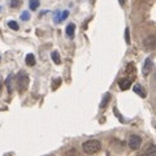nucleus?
Wrapping results in <instances>:
<instances>
[{
  "mask_svg": "<svg viewBox=\"0 0 156 156\" xmlns=\"http://www.w3.org/2000/svg\"><path fill=\"white\" fill-rule=\"evenodd\" d=\"M82 150H83V152L87 155H94L101 150V143L98 139H89V140H86V142H83Z\"/></svg>",
  "mask_w": 156,
  "mask_h": 156,
  "instance_id": "nucleus-1",
  "label": "nucleus"
},
{
  "mask_svg": "<svg viewBox=\"0 0 156 156\" xmlns=\"http://www.w3.org/2000/svg\"><path fill=\"white\" fill-rule=\"evenodd\" d=\"M16 83H17V89H18V92L20 94H22V92H25L29 87V77L25 72H20L17 77H16Z\"/></svg>",
  "mask_w": 156,
  "mask_h": 156,
  "instance_id": "nucleus-2",
  "label": "nucleus"
},
{
  "mask_svg": "<svg viewBox=\"0 0 156 156\" xmlns=\"http://www.w3.org/2000/svg\"><path fill=\"white\" fill-rule=\"evenodd\" d=\"M129 147L131 148V150H134V151H136V150H139L140 148V146H142V138H140L139 135H135V134H133V135H130V138H129Z\"/></svg>",
  "mask_w": 156,
  "mask_h": 156,
  "instance_id": "nucleus-3",
  "label": "nucleus"
},
{
  "mask_svg": "<svg viewBox=\"0 0 156 156\" xmlns=\"http://www.w3.org/2000/svg\"><path fill=\"white\" fill-rule=\"evenodd\" d=\"M152 68H154V62L152 60L148 57V58H146V61H144V65H143V69H142V73H143V76L144 77H147L151 72H152Z\"/></svg>",
  "mask_w": 156,
  "mask_h": 156,
  "instance_id": "nucleus-4",
  "label": "nucleus"
},
{
  "mask_svg": "<svg viewBox=\"0 0 156 156\" xmlns=\"http://www.w3.org/2000/svg\"><path fill=\"white\" fill-rule=\"evenodd\" d=\"M68 16H69V11H57L55 12V16H53V20H55V23H60L61 21H64L65 18H68Z\"/></svg>",
  "mask_w": 156,
  "mask_h": 156,
  "instance_id": "nucleus-5",
  "label": "nucleus"
},
{
  "mask_svg": "<svg viewBox=\"0 0 156 156\" xmlns=\"http://www.w3.org/2000/svg\"><path fill=\"white\" fill-rule=\"evenodd\" d=\"M155 46H156V37L155 35H148L144 39V47L147 48V50H155Z\"/></svg>",
  "mask_w": 156,
  "mask_h": 156,
  "instance_id": "nucleus-6",
  "label": "nucleus"
},
{
  "mask_svg": "<svg viewBox=\"0 0 156 156\" xmlns=\"http://www.w3.org/2000/svg\"><path fill=\"white\" fill-rule=\"evenodd\" d=\"M119 86H120V89L125 91V90H129L130 89V86H131V80H129V78H125V80H121L119 82Z\"/></svg>",
  "mask_w": 156,
  "mask_h": 156,
  "instance_id": "nucleus-7",
  "label": "nucleus"
},
{
  "mask_svg": "<svg viewBox=\"0 0 156 156\" xmlns=\"http://www.w3.org/2000/svg\"><path fill=\"white\" fill-rule=\"evenodd\" d=\"M133 90H134L135 94H138L140 98H146V96H147V94H146V91L143 90V87L140 86V85H138V83H135V85H134Z\"/></svg>",
  "mask_w": 156,
  "mask_h": 156,
  "instance_id": "nucleus-8",
  "label": "nucleus"
},
{
  "mask_svg": "<svg viewBox=\"0 0 156 156\" xmlns=\"http://www.w3.org/2000/svg\"><path fill=\"white\" fill-rule=\"evenodd\" d=\"M74 30H76V25H74V23H69V25L66 26V29H65L66 35L69 38H73V37H74Z\"/></svg>",
  "mask_w": 156,
  "mask_h": 156,
  "instance_id": "nucleus-9",
  "label": "nucleus"
},
{
  "mask_svg": "<svg viewBox=\"0 0 156 156\" xmlns=\"http://www.w3.org/2000/svg\"><path fill=\"white\" fill-rule=\"evenodd\" d=\"M51 58L53 60V62L55 64H61V60H60V53H58L57 51H53V52H51Z\"/></svg>",
  "mask_w": 156,
  "mask_h": 156,
  "instance_id": "nucleus-10",
  "label": "nucleus"
},
{
  "mask_svg": "<svg viewBox=\"0 0 156 156\" xmlns=\"http://www.w3.org/2000/svg\"><path fill=\"white\" fill-rule=\"evenodd\" d=\"M26 65L27 66H34L35 65V57H34V55H31V53L26 55Z\"/></svg>",
  "mask_w": 156,
  "mask_h": 156,
  "instance_id": "nucleus-11",
  "label": "nucleus"
},
{
  "mask_svg": "<svg viewBox=\"0 0 156 156\" xmlns=\"http://www.w3.org/2000/svg\"><path fill=\"white\" fill-rule=\"evenodd\" d=\"M111 99V94L109 92H105V95L103 98V100H101V104H100V108H105L107 105H108V101Z\"/></svg>",
  "mask_w": 156,
  "mask_h": 156,
  "instance_id": "nucleus-12",
  "label": "nucleus"
},
{
  "mask_svg": "<svg viewBox=\"0 0 156 156\" xmlns=\"http://www.w3.org/2000/svg\"><path fill=\"white\" fill-rule=\"evenodd\" d=\"M29 7H30L31 11H35L39 7V0H30V2H29Z\"/></svg>",
  "mask_w": 156,
  "mask_h": 156,
  "instance_id": "nucleus-13",
  "label": "nucleus"
},
{
  "mask_svg": "<svg viewBox=\"0 0 156 156\" xmlns=\"http://www.w3.org/2000/svg\"><path fill=\"white\" fill-rule=\"evenodd\" d=\"M155 152H156V148H155V144L154 143H151L150 144V147H148V150H146V155H155Z\"/></svg>",
  "mask_w": 156,
  "mask_h": 156,
  "instance_id": "nucleus-14",
  "label": "nucleus"
},
{
  "mask_svg": "<svg viewBox=\"0 0 156 156\" xmlns=\"http://www.w3.org/2000/svg\"><path fill=\"white\" fill-rule=\"evenodd\" d=\"M8 26H9V27H11V29H12V30H16V31L18 30V23H17L16 21H13V20H11V21H9V22H8Z\"/></svg>",
  "mask_w": 156,
  "mask_h": 156,
  "instance_id": "nucleus-15",
  "label": "nucleus"
},
{
  "mask_svg": "<svg viewBox=\"0 0 156 156\" xmlns=\"http://www.w3.org/2000/svg\"><path fill=\"white\" fill-rule=\"evenodd\" d=\"M22 2L21 0H11V3H9V5H11V8H17L20 4H21Z\"/></svg>",
  "mask_w": 156,
  "mask_h": 156,
  "instance_id": "nucleus-16",
  "label": "nucleus"
},
{
  "mask_svg": "<svg viewBox=\"0 0 156 156\" xmlns=\"http://www.w3.org/2000/svg\"><path fill=\"white\" fill-rule=\"evenodd\" d=\"M29 17H30V13H29L27 11L22 12V14H21V21H27Z\"/></svg>",
  "mask_w": 156,
  "mask_h": 156,
  "instance_id": "nucleus-17",
  "label": "nucleus"
},
{
  "mask_svg": "<svg viewBox=\"0 0 156 156\" xmlns=\"http://www.w3.org/2000/svg\"><path fill=\"white\" fill-rule=\"evenodd\" d=\"M11 82H12V76H9L8 78H7V86H8V91H9V94L12 92V86H11Z\"/></svg>",
  "mask_w": 156,
  "mask_h": 156,
  "instance_id": "nucleus-18",
  "label": "nucleus"
},
{
  "mask_svg": "<svg viewBox=\"0 0 156 156\" xmlns=\"http://www.w3.org/2000/svg\"><path fill=\"white\" fill-rule=\"evenodd\" d=\"M126 72L129 73V74H134L135 73V68L133 66V64H129L128 68H126Z\"/></svg>",
  "mask_w": 156,
  "mask_h": 156,
  "instance_id": "nucleus-19",
  "label": "nucleus"
},
{
  "mask_svg": "<svg viewBox=\"0 0 156 156\" xmlns=\"http://www.w3.org/2000/svg\"><path fill=\"white\" fill-rule=\"evenodd\" d=\"M125 39H126V43L130 44V35H129V29L128 27L125 29Z\"/></svg>",
  "mask_w": 156,
  "mask_h": 156,
  "instance_id": "nucleus-20",
  "label": "nucleus"
},
{
  "mask_svg": "<svg viewBox=\"0 0 156 156\" xmlns=\"http://www.w3.org/2000/svg\"><path fill=\"white\" fill-rule=\"evenodd\" d=\"M60 83H61V78H57V80L55 81V86L52 87V90H56L58 86H60Z\"/></svg>",
  "mask_w": 156,
  "mask_h": 156,
  "instance_id": "nucleus-21",
  "label": "nucleus"
},
{
  "mask_svg": "<svg viewBox=\"0 0 156 156\" xmlns=\"http://www.w3.org/2000/svg\"><path fill=\"white\" fill-rule=\"evenodd\" d=\"M70 154L77 155V151H76V150H70V151H68V152H66V155H70Z\"/></svg>",
  "mask_w": 156,
  "mask_h": 156,
  "instance_id": "nucleus-22",
  "label": "nucleus"
},
{
  "mask_svg": "<svg viewBox=\"0 0 156 156\" xmlns=\"http://www.w3.org/2000/svg\"><path fill=\"white\" fill-rule=\"evenodd\" d=\"M119 2H120V4H121V5H124V3H125V0H119Z\"/></svg>",
  "mask_w": 156,
  "mask_h": 156,
  "instance_id": "nucleus-23",
  "label": "nucleus"
},
{
  "mask_svg": "<svg viewBox=\"0 0 156 156\" xmlns=\"http://www.w3.org/2000/svg\"><path fill=\"white\" fill-rule=\"evenodd\" d=\"M0 11H2V7H0Z\"/></svg>",
  "mask_w": 156,
  "mask_h": 156,
  "instance_id": "nucleus-24",
  "label": "nucleus"
},
{
  "mask_svg": "<svg viewBox=\"0 0 156 156\" xmlns=\"http://www.w3.org/2000/svg\"><path fill=\"white\" fill-rule=\"evenodd\" d=\"M0 60H2V58H0Z\"/></svg>",
  "mask_w": 156,
  "mask_h": 156,
  "instance_id": "nucleus-25",
  "label": "nucleus"
},
{
  "mask_svg": "<svg viewBox=\"0 0 156 156\" xmlns=\"http://www.w3.org/2000/svg\"><path fill=\"white\" fill-rule=\"evenodd\" d=\"M0 31H2V30H0Z\"/></svg>",
  "mask_w": 156,
  "mask_h": 156,
  "instance_id": "nucleus-26",
  "label": "nucleus"
}]
</instances>
